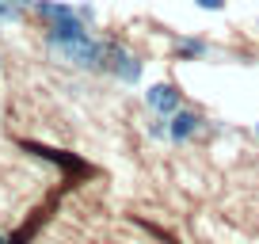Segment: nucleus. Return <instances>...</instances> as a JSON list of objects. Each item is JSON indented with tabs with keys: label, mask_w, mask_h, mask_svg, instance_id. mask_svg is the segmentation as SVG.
I'll return each instance as SVG.
<instances>
[{
	"label": "nucleus",
	"mask_w": 259,
	"mask_h": 244,
	"mask_svg": "<svg viewBox=\"0 0 259 244\" xmlns=\"http://www.w3.org/2000/svg\"><path fill=\"white\" fill-rule=\"evenodd\" d=\"M176 57L179 61H202V57H210V42L198 38V34H187V38H179Z\"/></svg>",
	"instance_id": "obj_4"
},
{
	"label": "nucleus",
	"mask_w": 259,
	"mask_h": 244,
	"mask_svg": "<svg viewBox=\"0 0 259 244\" xmlns=\"http://www.w3.org/2000/svg\"><path fill=\"white\" fill-rule=\"evenodd\" d=\"M118 84H141V73H145V61L138 54H130L126 46H111L107 42V69Z\"/></svg>",
	"instance_id": "obj_1"
},
{
	"label": "nucleus",
	"mask_w": 259,
	"mask_h": 244,
	"mask_svg": "<svg viewBox=\"0 0 259 244\" xmlns=\"http://www.w3.org/2000/svg\"><path fill=\"white\" fill-rule=\"evenodd\" d=\"M145 107L153 114H176L179 107H183V96H179V88L176 84H168V80H156V84H149L145 88Z\"/></svg>",
	"instance_id": "obj_3"
},
{
	"label": "nucleus",
	"mask_w": 259,
	"mask_h": 244,
	"mask_svg": "<svg viewBox=\"0 0 259 244\" xmlns=\"http://www.w3.org/2000/svg\"><path fill=\"white\" fill-rule=\"evenodd\" d=\"M76 16H80L84 23H92V19H96V8H92V4H76Z\"/></svg>",
	"instance_id": "obj_9"
},
{
	"label": "nucleus",
	"mask_w": 259,
	"mask_h": 244,
	"mask_svg": "<svg viewBox=\"0 0 259 244\" xmlns=\"http://www.w3.org/2000/svg\"><path fill=\"white\" fill-rule=\"evenodd\" d=\"M23 19V4L19 0H0V23H19Z\"/></svg>",
	"instance_id": "obj_6"
},
{
	"label": "nucleus",
	"mask_w": 259,
	"mask_h": 244,
	"mask_svg": "<svg viewBox=\"0 0 259 244\" xmlns=\"http://www.w3.org/2000/svg\"><path fill=\"white\" fill-rule=\"evenodd\" d=\"M149 138H156V141L168 138V118H164V114H153V122H149Z\"/></svg>",
	"instance_id": "obj_7"
},
{
	"label": "nucleus",
	"mask_w": 259,
	"mask_h": 244,
	"mask_svg": "<svg viewBox=\"0 0 259 244\" xmlns=\"http://www.w3.org/2000/svg\"><path fill=\"white\" fill-rule=\"evenodd\" d=\"M19 4H23V8H31V4H34V0H19Z\"/></svg>",
	"instance_id": "obj_10"
},
{
	"label": "nucleus",
	"mask_w": 259,
	"mask_h": 244,
	"mask_svg": "<svg viewBox=\"0 0 259 244\" xmlns=\"http://www.w3.org/2000/svg\"><path fill=\"white\" fill-rule=\"evenodd\" d=\"M255 138H259V122H255Z\"/></svg>",
	"instance_id": "obj_12"
},
{
	"label": "nucleus",
	"mask_w": 259,
	"mask_h": 244,
	"mask_svg": "<svg viewBox=\"0 0 259 244\" xmlns=\"http://www.w3.org/2000/svg\"><path fill=\"white\" fill-rule=\"evenodd\" d=\"M202 130H206V118L198 111H191V107H179L176 114H168V141H176V145H187Z\"/></svg>",
	"instance_id": "obj_2"
},
{
	"label": "nucleus",
	"mask_w": 259,
	"mask_h": 244,
	"mask_svg": "<svg viewBox=\"0 0 259 244\" xmlns=\"http://www.w3.org/2000/svg\"><path fill=\"white\" fill-rule=\"evenodd\" d=\"M255 31H259V19H255Z\"/></svg>",
	"instance_id": "obj_13"
},
{
	"label": "nucleus",
	"mask_w": 259,
	"mask_h": 244,
	"mask_svg": "<svg viewBox=\"0 0 259 244\" xmlns=\"http://www.w3.org/2000/svg\"><path fill=\"white\" fill-rule=\"evenodd\" d=\"M229 0H194V8H202V12H225Z\"/></svg>",
	"instance_id": "obj_8"
},
{
	"label": "nucleus",
	"mask_w": 259,
	"mask_h": 244,
	"mask_svg": "<svg viewBox=\"0 0 259 244\" xmlns=\"http://www.w3.org/2000/svg\"><path fill=\"white\" fill-rule=\"evenodd\" d=\"M31 8L38 12L46 23H57V19H65V16H73V12H76L73 4H61V0H34Z\"/></svg>",
	"instance_id": "obj_5"
},
{
	"label": "nucleus",
	"mask_w": 259,
	"mask_h": 244,
	"mask_svg": "<svg viewBox=\"0 0 259 244\" xmlns=\"http://www.w3.org/2000/svg\"><path fill=\"white\" fill-rule=\"evenodd\" d=\"M0 244H8V236H4V233H0Z\"/></svg>",
	"instance_id": "obj_11"
}]
</instances>
